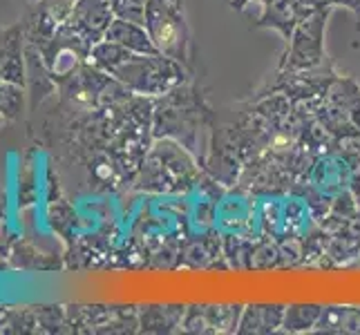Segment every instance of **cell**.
Masks as SVG:
<instances>
[{
	"label": "cell",
	"instance_id": "1",
	"mask_svg": "<svg viewBox=\"0 0 360 335\" xmlns=\"http://www.w3.org/2000/svg\"><path fill=\"white\" fill-rule=\"evenodd\" d=\"M96 67L105 70L128 90L139 94H164L184 81L186 72L179 60L164 54H136L110 41H98L88 56Z\"/></svg>",
	"mask_w": 360,
	"mask_h": 335
},
{
	"label": "cell",
	"instance_id": "2",
	"mask_svg": "<svg viewBox=\"0 0 360 335\" xmlns=\"http://www.w3.org/2000/svg\"><path fill=\"white\" fill-rule=\"evenodd\" d=\"M143 27L159 54L188 63V25L184 0H148Z\"/></svg>",
	"mask_w": 360,
	"mask_h": 335
},
{
	"label": "cell",
	"instance_id": "3",
	"mask_svg": "<svg viewBox=\"0 0 360 335\" xmlns=\"http://www.w3.org/2000/svg\"><path fill=\"white\" fill-rule=\"evenodd\" d=\"M329 9H318L302 22H297L291 39L287 41L280 72L295 74V72H311L327 63L325 52V27H327Z\"/></svg>",
	"mask_w": 360,
	"mask_h": 335
},
{
	"label": "cell",
	"instance_id": "4",
	"mask_svg": "<svg viewBox=\"0 0 360 335\" xmlns=\"http://www.w3.org/2000/svg\"><path fill=\"white\" fill-rule=\"evenodd\" d=\"M115 18L117 16L110 0H79L65 25L85 43L94 45L105 39V32Z\"/></svg>",
	"mask_w": 360,
	"mask_h": 335
},
{
	"label": "cell",
	"instance_id": "5",
	"mask_svg": "<svg viewBox=\"0 0 360 335\" xmlns=\"http://www.w3.org/2000/svg\"><path fill=\"white\" fill-rule=\"evenodd\" d=\"M251 5H257L255 27H269L282 34L284 41L291 39L297 22H302L314 11L304 7L300 0H253Z\"/></svg>",
	"mask_w": 360,
	"mask_h": 335
},
{
	"label": "cell",
	"instance_id": "6",
	"mask_svg": "<svg viewBox=\"0 0 360 335\" xmlns=\"http://www.w3.org/2000/svg\"><path fill=\"white\" fill-rule=\"evenodd\" d=\"M105 41L117 43L136 54H157V47L153 45L146 27L139 22H132V20L115 18L105 32Z\"/></svg>",
	"mask_w": 360,
	"mask_h": 335
},
{
	"label": "cell",
	"instance_id": "7",
	"mask_svg": "<svg viewBox=\"0 0 360 335\" xmlns=\"http://www.w3.org/2000/svg\"><path fill=\"white\" fill-rule=\"evenodd\" d=\"M284 308L278 304H251L242 311L238 322V333H271L282 327Z\"/></svg>",
	"mask_w": 360,
	"mask_h": 335
},
{
	"label": "cell",
	"instance_id": "8",
	"mask_svg": "<svg viewBox=\"0 0 360 335\" xmlns=\"http://www.w3.org/2000/svg\"><path fill=\"white\" fill-rule=\"evenodd\" d=\"M191 313L200 317V327L195 331L202 333H221L238 331L240 306H191Z\"/></svg>",
	"mask_w": 360,
	"mask_h": 335
},
{
	"label": "cell",
	"instance_id": "9",
	"mask_svg": "<svg viewBox=\"0 0 360 335\" xmlns=\"http://www.w3.org/2000/svg\"><path fill=\"white\" fill-rule=\"evenodd\" d=\"M320 331H336V333H360V311L347 306H329L322 308V315L316 324Z\"/></svg>",
	"mask_w": 360,
	"mask_h": 335
},
{
	"label": "cell",
	"instance_id": "10",
	"mask_svg": "<svg viewBox=\"0 0 360 335\" xmlns=\"http://www.w3.org/2000/svg\"><path fill=\"white\" fill-rule=\"evenodd\" d=\"M322 308L325 306H316V304H293L284 308V320L282 327L287 331H307L314 329L318 324V320L322 315Z\"/></svg>",
	"mask_w": 360,
	"mask_h": 335
},
{
	"label": "cell",
	"instance_id": "11",
	"mask_svg": "<svg viewBox=\"0 0 360 335\" xmlns=\"http://www.w3.org/2000/svg\"><path fill=\"white\" fill-rule=\"evenodd\" d=\"M79 0H43L41 3V11L47 16V20L60 27V25H65L74 5H77Z\"/></svg>",
	"mask_w": 360,
	"mask_h": 335
},
{
	"label": "cell",
	"instance_id": "12",
	"mask_svg": "<svg viewBox=\"0 0 360 335\" xmlns=\"http://www.w3.org/2000/svg\"><path fill=\"white\" fill-rule=\"evenodd\" d=\"M110 3H112V9H115V16L117 18L132 20V22L143 25L148 0H110Z\"/></svg>",
	"mask_w": 360,
	"mask_h": 335
},
{
	"label": "cell",
	"instance_id": "13",
	"mask_svg": "<svg viewBox=\"0 0 360 335\" xmlns=\"http://www.w3.org/2000/svg\"><path fill=\"white\" fill-rule=\"evenodd\" d=\"M304 7H309L311 11H318V9H331V0H300Z\"/></svg>",
	"mask_w": 360,
	"mask_h": 335
},
{
	"label": "cell",
	"instance_id": "14",
	"mask_svg": "<svg viewBox=\"0 0 360 335\" xmlns=\"http://www.w3.org/2000/svg\"><path fill=\"white\" fill-rule=\"evenodd\" d=\"M331 5L336 7V5H342L347 9H352L356 11V14H360V0H331Z\"/></svg>",
	"mask_w": 360,
	"mask_h": 335
},
{
	"label": "cell",
	"instance_id": "15",
	"mask_svg": "<svg viewBox=\"0 0 360 335\" xmlns=\"http://www.w3.org/2000/svg\"><path fill=\"white\" fill-rule=\"evenodd\" d=\"M229 3H231L233 9H246L248 5L253 3V0H229Z\"/></svg>",
	"mask_w": 360,
	"mask_h": 335
}]
</instances>
